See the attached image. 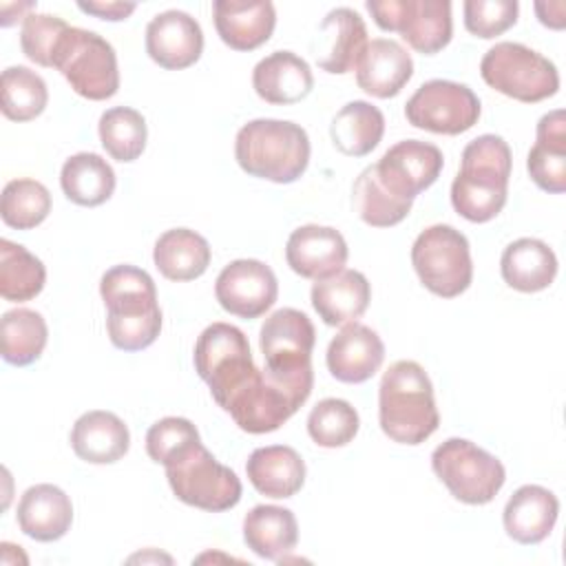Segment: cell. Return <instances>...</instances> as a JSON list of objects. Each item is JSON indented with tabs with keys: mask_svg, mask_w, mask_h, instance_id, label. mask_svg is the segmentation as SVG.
Instances as JSON below:
<instances>
[{
	"mask_svg": "<svg viewBox=\"0 0 566 566\" xmlns=\"http://www.w3.org/2000/svg\"><path fill=\"white\" fill-rule=\"evenodd\" d=\"M526 170L537 188L551 195L566 190V119L564 111L542 115L535 130V146L528 150Z\"/></svg>",
	"mask_w": 566,
	"mask_h": 566,
	"instance_id": "27",
	"label": "cell"
},
{
	"mask_svg": "<svg viewBox=\"0 0 566 566\" xmlns=\"http://www.w3.org/2000/svg\"><path fill=\"white\" fill-rule=\"evenodd\" d=\"M464 27L471 35L491 40L502 35L517 22L515 0H467L464 2Z\"/></svg>",
	"mask_w": 566,
	"mask_h": 566,
	"instance_id": "43",
	"label": "cell"
},
{
	"mask_svg": "<svg viewBox=\"0 0 566 566\" xmlns=\"http://www.w3.org/2000/svg\"><path fill=\"white\" fill-rule=\"evenodd\" d=\"M316 332L307 314L294 307L272 312L261 325L259 347L265 367L276 371H292L312 365V349Z\"/></svg>",
	"mask_w": 566,
	"mask_h": 566,
	"instance_id": "16",
	"label": "cell"
},
{
	"mask_svg": "<svg viewBox=\"0 0 566 566\" xmlns=\"http://www.w3.org/2000/svg\"><path fill=\"white\" fill-rule=\"evenodd\" d=\"M256 95L276 106H287L305 99L314 88L310 64L292 51H274L265 55L252 71Z\"/></svg>",
	"mask_w": 566,
	"mask_h": 566,
	"instance_id": "24",
	"label": "cell"
},
{
	"mask_svg": "<svg viewBox=\"0 0 566 566\" xmlns=\"http://www.w3.org/2000/svg\"><path fill=\"white\" fill-rule=\"evenodd\" d=\"M411 265L420 283L442 298L460 296L473 281L469 241L453 226L436 223L422 230L411 245Z\"/></svg>",
	"mask_w": 566,
	"mask_h": 566,
	"instance_id": "9",
	"label": "cell"
},
{
	"mask_svg": "<svg viewBox=\"0 0 566 566\" xmlns=\"http://www.w3.org/2000/svg\"><path fill=\"white\" fill-rule=\"evenodd\" d=\"M35 7V2H11V4H7V2H2V7H0V11H2V27H11L13 24V13L18 15V20H22L24 22V18L29 15L27 11H31Z\"/></svg>",
	"mask_w": 566,
	"mask_h": 566,
	"instance_id": "47",
	"label": "cell"
},
{
	"mask_svg": "<svg viewBox=\"0 0 566 566\" xmlns=\"http://www.w3.org/2000/svg\"><path fill=\"white\" fill-rule=\"evenodd\" d=\"M214 296L228 314L239 318H259L274 305L279 296V281L272 268L263 261L237 259L219 272L214 281Z\"/></svg>",
	"mask_w": 566,
	"mask_h": 566,
	"instance_id": "15",
	"label": "cell"
},
{
	"mask_svg": "<svg viewBox=\"0 0 566 566\" xmlns=\"http://www.w3.org/2000/svg\"><path fill=\"white\" fill-rule=\"evenodd\" d=\"M360 427L358 411L343 398H323L307 416L310 438L325 449L349 444Z\"/></svg>",
	"mask_w": 566,
	"mask_h": 566,
	"instance_id": "41",
	"label": "cell"
},
{
	"mask_svg": "<svg viewBox=\"0 0 566 566\" xmlns=\"http://www.w3.org/2000/svg\"><path fill=\"white\" fill-rule=\"evenodd\" d=\"M245 473L261 495L285 500L301 491L305 482V462L296 449L287 444H270L250 453Z\"/></svg>",
	"mask_w": 566,
	"mask_h": 566,
	"instance_id": "28",
	"label": "cell"
},
{
	"mask_svg": "<svg viewBox=\"0 0 566 566\" xmlns=\"http://www.w3.org/2000/svg\"><path fill=\"white\" fill-rule=\"evenodd\" d=\"M312 305L325 325H347L360 318L371 301V285L358 270H340L312 285Z\"/></svg>",
	"mask_w": 566,
	"mask_h": 566,
	"instance_id": "29",
	"label": "cell"
},
{
	"mask_svg": "<svg viewBox=\"0 0 566 566\" xmlns=\"http://www.w3.org/2000/svg\"><path fill=\"white\" fill-rule=\"evenodd\" d=\"M53 69L66 77L77 95L93 102L108 99L119 88L115 49L95 31L71 27L57 49Z\"/></svg>",
	"mask_w": 566,
	"mask_h": 566,
	"instance_id": "11",
	"label": "cell"
},
{
	"mask_svg": "<svg viewBox=\"0 0 566 566\" xmlns=\"http://www.w3.org/2000/svg\"><path fill=\"white\" fill-rule=\"evenodd\" d=\"M325 360L336 380L358 385L380 369L385 360V345L371 327L352 321L329 340Z\"/></svg>",
	"mask_w": 566,
	"mask_h": 566,
	"instance_id": "19",
	"label": "cell"
},
{
	"mask_svg": "<svg viewBox=\"0 0 566 566\" xmlns=\"http://www.w3.org/2000/svg\"><path fill=\"white\" fill-rule=\"evenodd\" d=\"M2 115L11 122H31L46 108V82L27 66H9L0 80Z\"/></svg>",
	"mask_w": 566,
	"mask_h": 566,
	"instance_id": "39",
	"label": "cell"
},
{
	"mask_svg": "<svg viewBox=\"0 0 566 566\" xmlns=\"http://www.w3.org/2000/svg\"><path fill=\"white\" fill-rule=\"evenodd\" d=\"M97 130L104 150L122 164L135 161L146 148V119L130 106H113L104 111Z\"/></svg>",
	"mask_w": 566,
	"mask_h": 566,
	"instance_id": "38",
	"label": "cell"
},
{
	"mask_svg": "<svg viewBox=\"0 0 566 566\" xmlns=\"http://www.w3.org/2000/svg\"><path fill=\"white\" fill-rule=\"evenodd\" d=\"M15 520L27 537L35 542H55L71 528L73 504L60 486L35 484L22 493Z\"/></svg>",
	"mask_w": 566,
	"mask_h": 566,
	"instance_id": "23",
	"label": "cell"
},
{
	"mask_svg": "<svg viewBox=\"0 0 566 566\" xmlns=\"http://www.w3.org/2000/svg\"><path fill=\"white\" fill-rule=\"evenodd\" d=\"M358 86L378 99L396 97L413 75V60L402 44L387 38L367 42L356 64Z\"/></svg>",
	"mask_w": 566,
	"mask_h": 566,
	"instance_id": "22",
	"label": "cell"
},
{
	"mask_svg": "<svg viewBox=\"0 0 566 566\" xmlns=\"http://www.w3.org/2000/svg\"><path fill=\"white\" fill-rule=\"evenodd\" d=\"M413 201L394 197L376 177L374 164L367 166L352 186V208L371 228H391L411 212Z\"/></svg>",
	"mask_w": 566,
	"mask_h": 566,
	"instance_id": "37",
	"label": "cell"
},
{
	"mask_svg": "<svg viewBox=\"0 0 566 566\" xmlns=\"http://www.w3.org/2000/svg\"><path fill=\"white\" fill-rule=\"evenodd\" d=\"M480 75L497 93L526 104L553 97L559 88L555 64L520 42L491 46L480 62Z\"/></svg>",
	"mask_w": 566,
	"mask_h": 566,
	"instance_id": "8",
	"label": "cell"
},
{
	"mask_svg": "<svg viewBox=\"0 0 566 566\" xmlns=\"http://www.w3.org/2000/svg\"><path fill=\"white\" fill-rule=\"evenodd\" d=\"M559 515V502L553 491L539 484L520 486L504 506V531L520 544L544 542Z\"/></svg>",
	"mask_w": 566,
	"mask_h": 566,
	"instance_id": "25",
	"label": "cell"
},
{
	"mask_svg": "<svg viewBox=\"0 0 566 566\" xmlns=\"http://www.w3.org/2000/svg\"><path fill=\"white\" fill-rule=\"evenodd\" d=\"M135 2H77V9L88 13V15H95V18H102V20H108V22H119V20H126L133 11H135Z\"/></svg>",
	"mask_w": 566,
	"mask_h": 566,
	"instance_id": "45",
	"label": "cell"
},
{
	"mask_svg": "<svg viewBox=\"0 0 566 566\" xmlns=\"http://www.w3.org/2000/svg\"><path fill=\"white\" fill-rule=\"evenodd\" d=\"M405 117L411 126L429 133L460 135L478 124L480 99L467 84L429 80L407 99Z\"/></svg>",
	"mask_w": 566,
	"mask_h": 566,
	"instance_id": "13",
	"label": "cell"
},
{
	"mask_svg": "<svg viewBox=\"0 0 566 566\" xmlns=\"http://www.w3.org/2000/svg\"><path fill=\"white\" fill-rule=\"evenodd\" d=\"M511 148L500 135H480L462 150V166L451 184L453 210L473 223L495 219L509 195Z\"/></svg>",
	"mask_w": 566,
	"mask_h": 566,
	"instance_id": "2",
	"label": "cell"
},
{
	"mask_svg": "<svg viewBox=\"0 0 566 566\" xmlns=\"http://www.w3.org/2000/svg\"><path fill=\"white\" fill-rule=\"evenodd\" d=\"M75 455L91 464H113L128 453L130 433L119 416L104 409L82 413L71 429Z\"/></svg>",
	"mask_w": 566,
	"mask_h": 566,
	"instance_id": "26",
	"label": "cell"
},
{
	"mask_svg": "<svg viewBox=\"0 0 566 566\" xmlns=\"http://www.w3.org/2000/svg\"><path fill=\"white\" fill-rule=\"evenodd\" d=\"M212 18L219 38L234 51H254L265 44L276 24L270 0H214Z\"/></svg>",
	"mask_w": 566,
	"mask_h": 566,
	"instance_id": "21",
	"label": "cell"
},
{
	"mask_svg": "<svg viewBox=\"0 0 566 566\" xmlns=\"http://www.w3.org/2000/svg\"><path fill=\"white\" fill-rule=\"evenodd\" d=\"M500 272L504 283L517 292H542L555 281L557 256L548 243L524 237L504 248Z\"/></svg>",
	"mask_w": 566,
	"mask_h": 566,
	"instance_id": "30",
	"label": "cell"
},
{
	"mask_svg": "<svg viewBox=\"0 0 566 566\" xmlns=\"http://www.w3.org/2000/svg\"><path fill=\"white\" fill-rule=\"evenodd\" d=\"M71 29V24H66L62 18L57 15H49V13H29L22 22V31H20V46L22 53L46 69H53L57 49L66 35V31Z\"/></svg>",
	"mask_w": 566,
	"mask_h": 566,
	"instance_id": "42",
	"label": "cell"
},
{
	"mask_svg": "<svg viewBox=\"0 0 566 566\" xmlns=\"http://www.w3.org/2000/svg\"><path fill=\"white\" fill-rule=\"evenodd\" d=\"M385 117L378 106L354 99L345 104L329 124L332 144L347 157L369 155L382 139Z\"/></svg>",
	"mask_w": 566,
	"mask_h": 566,
	"instance_id": "33",
	"label": "cell"
},
{
	"mask_svg": "<svg viewBox=\"0 0 566 566\" xmlns=\"http://www.w3.org/2000/svg\"><path fill=\"white\" fill-rule=\"evenodd\" d=\"M349 250L343 234L329 226H301L285 243L287 265L303 279L323 281L345 270Z\"/></svg>",
	"mask_w": 566,
	"mask_h": 566,
	"instance_id": "18",
	"label": "cell"
},
{
	"mask_svg": "<svg viewBox=\"0 0 566 566\" xmlns=\"http://www.w3.org/2000/svg\"><path fill=\"white\" fill-rule=\"evenodd\" d=\"M312 385V365L292 371L256 369L250 385L228 407V413L248 433L276 431L310 398Z\"/></svg>",
	"mask_w": 566,
	"mask_h": 566,
	"instance_id": "5",
	"label": "cell"
},
{
	"mask_svg": "<svg viewBox=\"0 0 566 566\" xmlns=\"http://www.w3.org/2000/svg\"><path fill=\"white\" fill-rule=\"evenodd\" d=\"M374 22L400 38L418 53L442 51L453 35L449 0H367Z\"/></svg>",
	"mask_w": 566,
	"mask_h": 566,
	"instance_id": "12",
	"label": "cell"
},
{
	"mask_svg": "<svg viewBox=\"0 0 566 566\" xmlns=\"http://www.w3.org/2000/svg\"><path fill=\"white\" fill-rule=\"evenodd\" d=\"M164 467L175 497L188 506L221 513L237 506L241 500V480L230 467L221 464L201 440L188 444Z\"/></svg>",
	"mask_w": 566,
	"mask_h": 566,
	"instance_id": "7",
	"label": "cell"
},
{
	"mask_svg": "<svg viewBox=\"0 0 566 566\" xmlns=\"http://www.w3.org/2000/svg\"><path fill=\"white\" fill-rule=\"evenodd\" d=\"M243 542L248 548L272 562H281L298 542V524L290 509L259 504L243 517Z\"/></svg>",
	"mask_w": 566,
	"mask_h": 566,
	"instance_id": "31",
	"label": "cell"
},
{
	"mask_svg": "<svg viewBox=\"0 0 566 566\" xmlns=\"http://www.w3.org/2000/svg\"><path fill=\"white\" fill-rule=\"evenodd\" d=\"M0 336L2 358L9 365L24 367L42 356L49 338V327L40 312L29 307H15L2 314Z\"/></svg>",
	"mask_w": 566,
	"mask_h": 566,
	"instance_id": "35",
	"label": "cell"
},
{
	"mask_svg": "<svg viewBox=\"0 0 566 566\" xmlns=\"http://www.w3.org/2000/svg\"><path fill=\"white\" fill-rule=\"evenodd\" d=\"M444 166L442 150L429 142L402 139L394 144L378 164V181L398 199L413 201L422 190H427L440 177Z\"/></svg>",
	"mask_w": 566,
	"mask_h": 566,
	"instance_id": "14",
	"label": "cell"
},
{
	"mask_svg": "<svg viewBox=\"0 0 566 566\" xmlns=\"http://www.w3.org/2000/svg\"><path fill=\"white\" fill-rule=\"evenodd\" d=\"M535 13L544 27L564 29V2H535Z\"/></svg>",
	"mask_w": 566,
	"mask_h": 566,
	"instance_id": "46",
	"label": "cell"
},
{
	"mask_svg": "<svg viewBox=\"0 0 566 566\" xmlns=\"http://www.w3.org/2000/svg\"><path fill=\"white\" fill-rule=\"evenodd\" d=\"M51 212V192L35 179H11L2 188L0 217L9 228L31 230Z\"/></svg>",
	"mask_w": 566,
	"mask_h": 566,
	"instance_id": "40",
	"label": "cell"
},
{
	"mask_svg": "<svg viewBox=\"0 0 566 566\" xmlns=\"http://www.w3.org/2000/svg\"><path fill=\"white\" fill-rule=\"evenodd\" d=\"M367 42V27L354 9H332L318 24L316 64L327 73H349L356 69Z\"/></svg>",
	"mask_w": 566,
	"mask_h": 566,
	"instance_id": "20",
	"label": "cell"
},
{
	"mask_svg": "<svg viewBox=\"0 0 566 566\" xmlns=\"http://www.w3.org/2000/svg\"><path fill=\"white\" fill-rule=\"evenodd\" d=\"M46 281L42 261L24 245L0 239V296L11 303L35 298Z\"/></svg>",
	"mask_w": 566,
	"mask_h": 566,
	"instance_id": "36",
	"label": "cell"
},
{
	"mask_svg": "<svg viewBox=\"0 0 566 566\" xmlns=\"http://www.w3.org/2000/svg\"><path fill=\"white\" fill-rule=\"evenodd\" d=\"M234 157L250 177L292 184L307 170L310 137L287 119H252L237 133Z\"/></svg>",
	"mask_w": 566,
	"mask_h": 566,
	"instance_id": "4",
	"label": "cell"
},
{
	"mask_svg": "<svg viewBox=\"0 0 566 566\" xmlns=\"http://www.w3.org/2000/svg\"><path fill=\"white\" fill-rule=\"evenodd\" d=\"M382 433L398 444H422L440 424L433 385L416 360H396L378 387Z\"/></svg>",
	"mask_w": 566,
	"mask_h": 566,
	"instance_id": "3",
	"label": "cell"
},
{
	"mask_svg": "<svg viewBox=\"0 0 566 566\" xmlns=\"http://www.w3.org/2000/svg\"><path fill=\"white\" fill-rule=\"evenodd\" d=\"M201 440L197 427L188 418L168 416L157 420L146 433V453L153 462L166 464L188 444Z\"/></svg>",
	"mask_w": 566,
	"mask_h": 566,
	"instance_id": "44",
	"label": "cell"
},
{
	"mask_svg": "<svg viewBox=\"0 0 566 566\" xmlns=\"http://www.w3.org/2000/svg\"><path fill=\"white\" fill-rule=\"evenodd\" d=\"M99 294L108 310L106 332L122 352L150 347L161 332V310L150 274L135 265H115L104 272Z\"/></svg>",
	"mask_w": 566,
	"mask_h": 566,
	"instance_id": "1",
	"label": "cell"
},
{
	"mask_svg": "<svg viewBox=\"0 0 566 566\" xmlns=\"http://www.w3.org/2000/svg\"><path fill=\"white\" fill-rule=\"evenodd\" d=\"M208 241L190 228L166 230L153 250V261L164 279L168 281H192L199 279L210 265Z\"/></svg>",
	"mask_w": 566,
	"mask_h": 566,
	"instance_id": "32",
	"label": "cell"
},
{
	"mask_svg": "<svg viewBox=\"0 0 566 566\" xmlns=\"http://www.w3.org/2000/svg\"><path fill=\"white\" fill-rule=\"evenodd\" d=\"M203 51V31L186 11L157 13L146 27V53L166 71L192 66Z\"/></svg>",
	"mask_w": 566,
	"mask_h": 566,
	"instance_id": "17",
	"label": "cell"
},
{
	"mask_svg": "<svg viewBox=\"0 0 566 566\" xmlns=\"http://www.w3.org/2000/svg\"><path fill=\"white\" fill-rule=\"evenodd\" d=\"M60 186L69 201L95 208L111 199L115 190V172L97 153H77L64 161Z\"/></svg>",
	"mask_w": 566,
	"mask_h": 566,
	"instance_id": "34",
	"label": "cell"
},
{
	"mask_svg": "<svg viewBox=\"0 0 566 566\" xmlns=\"http://www.w3.org/2000/svg\"><path fill=\"white\" fill-rule=\"evenodd\" d=\"M195 369L210 387L214 402L228 411L256 374L248 336L230 323L208 325L195 343Z\"/></svg>",
	"mask_w": 566,
	"mask_h": 566,
	"instance_id": "6",
	"label": "cell"
},
{
	"mask_svg": "<svg viewBox=\"0 0 566 566\" xmlns=\"http://www.w3.org/2000/svg\"><path fill=\"white\" fill-rule=\"evenodd\" d=\"M433 473L464 504H489L506 482L504 464L464 438H449L431 453Z\"/></svg>",
	"mask_w": 566,
	"mask_h": 566,
	"instance_id": "10",
	"label": "cell"
}]
</instances>
